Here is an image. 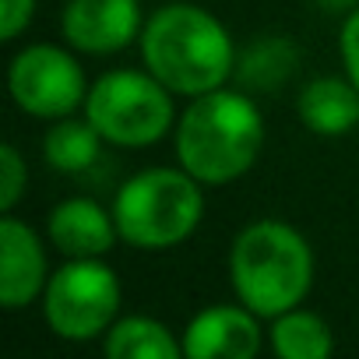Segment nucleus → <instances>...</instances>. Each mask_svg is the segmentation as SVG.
<instances>
[{"instance_id":"1","label":"nucleus","mask_w":359,"mask_h":359,"mask_svg":"<svg viewBox=\"0 0 359 359\" xmlns=\"http://www.w3.org/2000/svg\"><path fill=\"white\" fill-rule=\"evenodd\" d=\"M144 67L172 92L198 99L236 74V46L226 25L198 4H165L141 29Z\"/></svg>"},{"instance_id":"2","label":"nucleus","mask_w":359,"mask_h":359,"mask_svg":"<svg viewBox=\"0 0 359 359\" xmlns=\"http://www.w3.org/2000/svg\"><path fill=\"white\" fill-rule=\"evenodd\" d=\"M264 144V116L243 88L198 95L176 123V158L201 184H233L254 169Z\"/></svg>"},{"instance_id":"3","label":"nucleus","mask_w":359,"mask_h":359,"mask_svg":"<svg viewBox=\"0 0 359 359\" xmlns=\"http://www.w3.org/2000/svg\"><path fill=\"white\" fill-rule=\"evenodd\" d=\"M229 278L236 299L271 320L306 299L313 285V250L289 222L257 219L233 240Z\"/></svg>"},{"instance_id":"4","label":"nucleus","mask_w":359,"mask_h":359,"mask_svg":"<svg viewBox=\"0 0 359 359\" xmlns=\"http://www.w3.org/2000/svg\"><path fill=\"white\" fill-rule=\"evenodd\" d=\"M201 215H205L201 180L191 176L184 165L141 169L116 191L113 201L120 240L137 250H169L191 240V233L201 226Z\"/></svg>"},{"instance_id":"5","label":"nucleus","mask_w":359,"mask_h":359,"mask_svg":"<svg viewBox=\"0 0 359 359\" xmlns=\"http://www.w3.org/2000/svg\"><path fill=\"white\" fill-rule=\"evenodd\" d=\"M85 116L95 130L120 148H148L172 127V92L144 67H120L88 85Z\"/></svg>"},{"instance_id":"6","label":"nucleus","mask_w":359,"mask_h":359,"mask_svg":"<svg viewBox=\"0 0 359 359\" xmlns=\"http://www.w3.org/2000/svg\"><path fill=\"white\" fill-rule=\"evenodd\" d=\"M120 313V278L102 257H67L43 289V317L64 341L102 338Z\"/></svg>"},{"instance_id":"7","label":"nucleus","mask_w":359,"mask_h":359,"mask_svg":"<svg viewBox=\"0 0 359 359\" xmlns=\"http://www.w3.org/2000/svg\"><path fill=\"white\" fill-rule=\"evenodd\" d=\"M8 88L11 99L39 120L74 116V109L88 95L78 57L53 43H32L22 53H15L8 67Z\"/></svg>"},{"instance_id":"8","label":"nucleus","mask_w":359,"mask_h":359,"mask_svg":"<svg viewBox=\"0 0 359 359\" xmlns=\"http://www.w3.org/2000/svg\"><path fill=\"white\" fill-rule=\"evenodd\" d=\"M141 0H67L60 29L71 50L109 57L141 39Z\"/></svg>"},{"instance_id":"9","label":"nucleus","mask_w":359,"mask_h":359,"mask_svg":"<svg viewBox=\"0 0 359 359\" xmlns=\"http://www.w3.org/2000/svg\"><path fill=\"white\" fill-rule=\"evenodd\" d=\"M187 359H250L264 345V331L250 306H208L180 334Z\"/></svg>"},{"instance_id":"10","label":"nucleus","mask_w":359,"mask_h":359,"mask_svg":"<svg viewBox=\"0 0 359 359\" xmlns=\"http://www.w3.org/2000/svg\"><path fill=\"white\" fill-rule=\"evenodd\" d=\"M50 282L46 271V247L36 229L11 212L0 219V299L4 310H22L36 296H43Z\"/></svg>"},{"instance_id":"11","label":"nucleus","mask_w":359,"mask_h":359,"mask_svg":"<svg viewBox=\"0 0 359 359\" xmlns=\"http://www.w3.org/2000/svg\"><path fill=\"white\" fill-rule=\"evenodd\" d=\"M46 236L64 257H106L120 240L113 212L92 198H67L46 219Z\"/></svg>"},{"instance_id":"12","label":"nucleus","mask_w":359,"mask_h":359,"mask_svg":"<svg viewBox=\"0 0 359 359\" xmlns=\"http://www.w3.org/2000/svg\"><path fill=\"white\" fill-rule=\"evenodd\" d=\"M296 113L306 130H313L320 137H341L359 127V88L348 74L345 78H338V74L310 78L299 88Z\"/></svg>"},{"instance_id":"13","label":"nucleus","mask_w":359,"mask_h":359,"mask_svg":"<svg viewBox=\"0 0 359 359\" xmlns=\"http://www.w3.org/2000/svg\"><path fill=\"white\" fill-rule=\"evenodd\" d=\"M299 67V50L285 36H261L236 53V81L243 92H278Z\"/></svg>"},{"instance_id":"14","label":"nucleus","mask_w":359,"mask_h":359,"mask_svg":"<svg viewBox=\"0 0 359 359\" xmlns=\"http://www.w3.org/2000/svg\"><path fill=\"white\" fill-rule=\"evenodd\" d=\"M102 352L109 359H180L184 341L155 317H123L102 334Z\"/></svg>"},{"instance_id":"15","label":"nucleus","mask_w":359,"mask_h":359,"mask_svg":"<svg viewBox=\"0 0 359 359\" xmlns=\"http://www.w3.org/2000/svg\"><path fill=\"white\" fill-rule=\"evenodd\" d=\"M102 141L106 137L95 130V123L88 116L85 120L60 116V120H53V127L43 137V158H46L50 169L78 176V172H85V169H92L99 162Z\"/></svg>"},{"instance_id":"16","label":"nucleus","mask_w":359,"mask_h":359,"mask_svg":"<svg viewBox=\"0 0 359 359\" xmlns=\"http://www.w3.org/2000/svg\"><path fill=\"white\" fill-rule=\"evenodd\" d=\"M268 341H271V352L282 359H327L334 348V334L327 320L299 306L271 317Z\"/></svg>"},{"instance_id":"17","label":"nucleus","mask_w":359,"mask_h":359,"mask_svg":"<svg viewBox=\"0 0 359 359\" xmlns=\"http://www.w3.org/2000/svg\"><path fill=\"white\" fill-rule=\"evenodd\" d=\"M25 184H29V169L22 162V151L15 144H4L0 148V208L15 212V205L25 194Z\"/></svg>"},{"instance_id":"18","label":"nucleus","mask_w":359,"mask_h":359,"mask_svg":"<svg viewBox=\"0 0 359 359\" xmlns=\"http://www.w3.org/2000/svg\"><path fill=\"white\" fill-rule=\"evenodd\" d=\"M338 50H341V64H345V74L355 81L359 88V8L341 22V32H338Z\"/></svg>"},{"instance_id":"19","label":"nucleus","mask_w":359,"mask_h":359,"mask_svg":"<svg viewBox=\"0 0 359 359\" xmlns=\"http://www.w3.org/2000/svg\"><path fill=\"white\" fill-rule=\"evenodd\" d=\"M36 15V0H4V15H0V39H18Z\"/></svg>"},{"instance_id":"20","label":"nucleus","mask_w":359,"mask_h":359,"mask_svg":"<svg viewBox=\"0 0 359 359\" xmlns=\"http://www.w3.org/2000/svg\"><path fill=\"white\" fill-rule=\"evenodd\" d=\"M355 0H320V8L324 11H345V8H352Z\"/></svg>"}]
</instances>
